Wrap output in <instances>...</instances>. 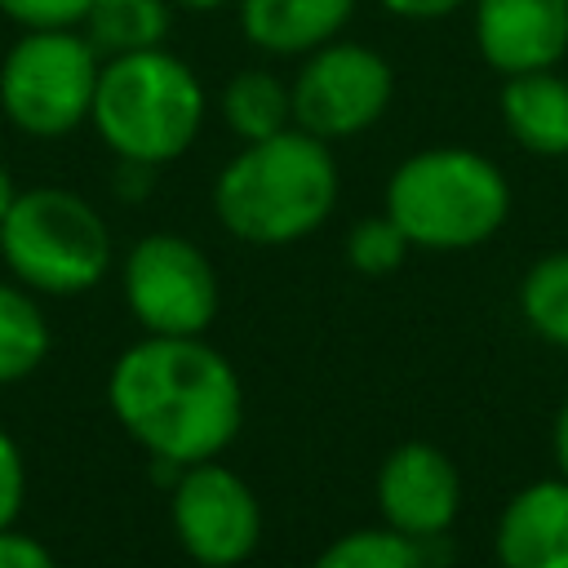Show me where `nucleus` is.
I'll return each mask as SVG.
<instances>
[{
	"label": "nucleus",
	"mask_w": 568,
	"mask_h": 568,
	"mask_svg": "<svg viewBox=\"0 0 568 568\" xmlns=\"http://www.w3.org/2000/svg\"><path fill=\"white\" fill-rule=\"evenodd\" d=\"M106 404L151 462L195 466L222 457L244 422V386L204 337L146 333L106 373Z\"/></svg>",
	"instance_id": "obj_1"
},
{
	"label": "nucleus",
	"mask_w": 568,
	"mask_h": 568,
	"mask_svg": "<svg viewBox=\"0 0 568 568\" xmlns=\"http://www.w3.org/2000/svg\"><path fill=\"white\" fill-rule=\"evenodd\" d=\"M337 160L324 138L288 124L262 142H244L213 182V213L226 235L280 248L320 231L337 204Z\"/></svg>",
	"instance_id": "obj_2"
},
{
	"label": "nucleus",
	"mask_w": 568,
	"mask_h": 568,
	"mask_svg": "<svg viewBox=\"0 0 568 568\" xmlns=\"http://www.w3.org/2000/svg\"><path fill=\"white\" fill-rule=\"evenodd\" d=\"M204 111L209 98L200 75L160 44L142 53L102 58L89 124L115 160H142L160 169L191 151Z\"/></svg>",
	"instance_id": "obj_3"
},
{
	"label": "nucleus",
	"mask_w": 568,
	"mask_h": 568,
	"mask_svg": "<svg viewBox=\"0 0 568 568\" xmlns=\"http://www.w3.org/2000/svg\"><path fill=\"white\" fill-rule=\"evenodd\" d=\"M386 213L413 248L462 253L493 240L510 213V182L484 151L426 146L386 178Z\"/></svg>",
	"instance_id": "obj_4"
},
{
	"label": "nucleus",
	"mask_w": 568,
	"mask_h": 568,
	"mask_svg": "<svg viewBox=\"0 0 568 568\" xmlns=\"http://www.w3.org/2000/svg\"><path fill=\"white\" fill-rule=\"evenodd\" d=\"M0 262L44 297H75L102 284L111 266V231L102 213L67 186L18 191L0 222Z\"/></svg>",
	"instance_id": "obj_5"
},
{
	"label": "nucleus",
	"mask_w": 568,
	"mask_h": 568,
	"mask_svg": "<svg viewBox=\"0 0 568 568\" xmlns=\"http://www.w3.org/2000/svg\"><path fill=\"white\" fill-rule=\"evenodd\" d=\"M102 53L80 27L22 31L0 62V111L31 138H67L93 115Z\"/></svg>",
	"instance_id": "obj_6"
},
{
	"label": "nucleus",
	"mask_w": 568,
	"mask_h": 568,
	"mask_svg": "<svg viewBox=\"0 0 568 568\" xmlns=\"http://www.w3.org/2000/svg\"><path fill=\"white\" fill-rule=\"evenodd\" d=\"M288 89L293 124L324 142H342L368 133L386 115L395 98V71L373 44L337 36L302 58Z\"/></svg>",
	"instance_id": "obj_7"
},
{
	"label": "nucleus",
	"mask_w": 568,
	"mask_h": 568,
	"mask_svg": "<svg viewBox=\"0 0 568 568\" xmlns=\"http://www.w3.org/2000/svg\"><path fill=\"white\" fill-rule=\"evenodd\" d=\"M217 271L209 253L173 231L142 235L124 257V306L146 333L200 337L217 315Z\"/></svg>",
	"instance_id": "obj_8"
},
{
	"label": "nucleus",
	"mask_w": 568,
	"mask_h": 568,
	"mask_svg": "<svg viewBox=\"0 0 568 568\" xmlns=\"http://www.w3.org/2000/svg\"><path fill=\"white\" fill-rule=\"evenodd\" d=\"M169 519L178 546L204 568H240L262 541V506L253 488L217 457L173 475Z\"/></svg>",
	"instance_id": "obj_9"
},
{
	"label": "nucleus",
	"mask_w": 568,
	"mask_h": 568,
	"mask_svg": "<svg viewBox=\"0 0 568 568\" xmlns=\"http://www.w3.org/2000/svg\"><path fill=\"white\" fill-rule=\"evenodd\" d=\"M377 510L386 528L413 541L444 537L462 510V475L453 457L426 439L390 448L377 466Z\"/></svg>",
	"instance_id": "obj_10"
},
{
	"label": "nucleus",
	"mask_w": 568,
	"mask_h": 568,
	"mask_svg": "<svg viewBox=\"0 0 568 568\" xmlns=\"http://www.w3.org/2000/svg\"><path fill=\"white\" fill-rule=\"evenodd\" d=\"M470 36L501 80L559 67L568 53V0H470Z\"/></svg>",
	"instance_id": "obj_11"
},
{
	"label": "nucleus",
	"mask_w": 568,
	"mask_h": 568,
	"mask_svg": "<svg viewBox=\"0 0 568 568\" xmlns=\"http://www.w3.org/2000/svg\"><path fill=\"white\" fill-rule=\"evenodd\" d=\"M493 550L501 568H568V479L524 484L497 515Z\"/></svg>",
	"instance_id": "obj_12"
},
{
	"label": "nucleus",
	"mask_w": 568,
	"mask_h": 568,
	"mask_svg": "<svg viewBox=\"0 0 568 568\" xmlns=\"http://www.w3.org/2000/svg\"><path fill=\"white\" fill-rule=\"evenodd\" d=\"M359 0H235L240 31L271 58H306L337 40Z\"/></svg>",
	"instance_id": "obj_13"
},
{
	"label": "nucleus",
	"mask_w": 568,
	"mask_h": 568,
	"mask_svg": "<svg viewBox=\"0 0 568 568\" xmlns=\"http://www.w3.org/2000/svg\"><path fill=\"white\" fill-rule=\"evenodd\" d=\"M497 111L506 133L528 155H541V160L568 155V75H559L555 67L506 75Z\"/></svg>",
	"instance_id": "obj_14"
},
{
	"label": "nucleus",
	"mask_w": 568,
	"mask_h": 568,
	"mask_svg": "<svg viewBox=\"0 0 568 568\" xmlns=\"http://www.w3.org/2000/svg\"><path fill=\"white\" fill-rule=\"evenodd\" d=\"M222 120L240 142H262L293 124V89L266 67H244L222 84Z\"/></svg>",
	"instance_id": "obj_15"
},
{
	"label": "nucleus",
	"mask_w": 568,
	"mask_h": 568,
	"mask_svg": "<svg viewBox=\"0 0 568 568\" xmlns=\"http://www.w3.org/2000/svg\"><path fill=\"white\" fill-rule=\"evenodd\" d=\"M169 27H173L169 0H89L84 22H80L84 40L102 58L160 49L169 40Z\"/></svg>",
	"instance_id": "obj_16"
},
{
	"label": "nucleus",
	"mask_w": 568,
	"mask_h": 568,
	"mask_svg": "<svg viewBox=\"0 0 568 568\" xmlns=\"http://www.w3.org/2000/svg\"><path fill=\"white\" fill-rule=\"evenodd\" d=\"M53 346L49 320L31 288L0 280V386L31 377Z\"/></svg>",
	"instance_id": "obj_17"
},
{
	"label": "nucleus",
	"mask_w": 568,
	"mask_h": 568,
	"mask_svg": "<svg viewBox=\"0 0 568 568\" xmlns=\"http://www.w3.org/2000/svg\"><path fill=\"white\" fill-rule=\"evenodd\" d=\"M311 568H430L426 541H413L395 528H355L328 541Z\"/></svg>",
	"instance_id": "obj_18"
},
{
	"label": "nucleus",
	"mask_w": 568,
	"mask_h": 568,
	"mask_svg": "<svg viewBox=\"0 0 568 568\" xmlns=\"http://www.w3.org/2000/svg\"><path fill=\"white\" fill-rule=\"evenodd\" d=\"M519 311L528 328L555 346H568V253H546L519 284Z\"/></svg>",
	"instance_id": "obj_19"
},
{
	"label": "nucleus",
	"mask_w": 568,
	"mask_h": 568,
	"mask_svg": "<svg viewBox=\"0 0 568 568\" xmlns=\"http://www.w3.org/2000/svg\"><path fill=\"white\" fill-rule=\"evenodd\" d=\"M408 235L395 226V217L382 209L373 217H359L351 231H346V262L359 271V275H390L404 266L408 257Z\"/></svg>",
	"instance_id": "obj_20"
},
{
	"label": "nucleus",
	"mask_w": 568,
	"mask_h": 568,
	"mask_svg": "<svg viewBox=\"0 0 568 568\" xmlns=\"http://www.w3.org/2000/svg\"><path fill=\"white\" fill-rule=\"evenodd\" d=\"M89 0H0V13L13 18L22 31L40 27H80Z\"/></svg>",
	"instance_id": "obj_21"
},
{
	"label": "nucleus",
	"mask_w": 568,
	"mask_h": 568,
	"mask_svg": "<svg viewBox=\"0 0 568 568\" xmlns=\"http://www.w3.org/2000/svg\"><path fill=\"white\" fill-rule=\"evenodd\" d=\"M22 501H27V462L18 439L0 426V532L18 524Z\"/></svg>",
	"instance_id": "obj_22"
},
{
	"label": "nucleus",
	"mask_w": 568,
	"mask_h": 568,
	"mask_svg": "<svg viewBox=\"0 0 568 568\" xmlns=\"http://www.w3.org/2000/svg\"><path fill=\"white\" fill-rule=\"evenodd\" d=\"M0 568H58L49 546L36 541L31 532H18V528H4L0 532Z\"/></svg>",
	"instance_id": "obj_23"
},
{
	"label": "nucleus",
	"mask_w": 568,
	"mask_h": 568,
	"mask_svg": "<svg viewBox=\"0 0 568 568\" xmlns=\"http://www.w3.org/2000/svg\"><path fill=\"white\" fill-rule=\"evenodd\" d=\"M377 4L399 22H444L457 9H466L470 0H377Z\"/></svg>",
	"instance_id": "obj_24"
},
{
	"label": "nucleus",
	"mask_w": 568,
	"mask_h": 568,
	"mask_svg": "<svg viewBox=\"0 0 568 568\" xmlns=\"http://www.w3.org/2000/svg\"><path fill=\"white\" fill-rule=\"evenodd\" d=\"M155 182V164L142 160H115V195L120 200H142Z\"/></svg>",
	"instance_id": "obj_25"
},
{
	"label": "nucleus",
	"mask_w": 568,
	"mask_h": 568,
	"mask_svg": "<svg viewBox=\"0 0 568 568\" xmlns=\"http://www.w3.org/2000/svg\"><path fill=\"white\" fill-rule=\"evenodd\" d=\"M550 448H555V466H559V475L568 479V399H564V404H559V413H555Z\"/></svg>",
	"instance_id": "obj_26"
},
{
	"label": "nucleus",
	"mask_w": 568,
	"mask_h": 568,
	"mask_svg": "<svg viewBox=\"0 0 568 568\" xmlns=\"http://www.w3.org/2000/svg\"><path fill=\"white\" fill-rule=\"evenodd\" d=\"M13 200H18V186H13V173L0 164V222H4V213L13 209Z\"/></svg>",
	"instance_id": "obj_27"
},
{
	"label": "nucleus",
	"mask_w": 568,
	"mask_h": 568,
	"mask_svg": "<svg viewBox=\"0 0 568 568\" xmlns=\"http://www.w3.org/2000/svg\"><path fill=\"white\" fill-rule=\"evenodd\" d=\"M173 9H186V13H213V9H226L235 0H169Z\"/></svg>",
	"instance_id": "obj_28"
}]
</instances>
